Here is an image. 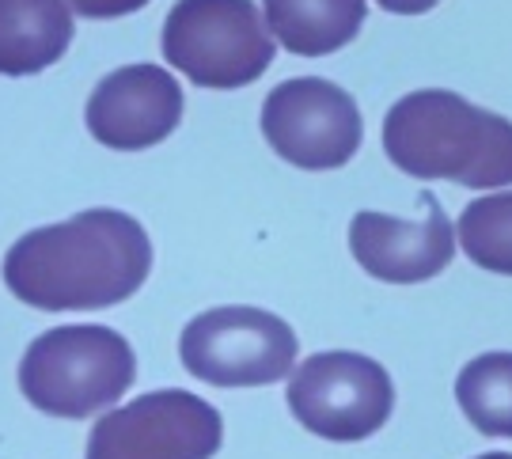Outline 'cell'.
Here are the masks:
<instances>
[{
  "mask_svg": "<svg viewBox=\"0 0 512 459\" xmlns=\"http://www.w3.org/2000/svg\"><path fill=\"white\" fill-rule=\"evenodd\" d=\"M475 459H512V452H486V456H475Z\"/></svg>",
  "mask_w": 512,
  "mask_h": 459,
  "instance_id": "cell-17",
  "label": "cell"
},
{
  "mask_svg": "<svg viewBox=\"0 0 512 459\" xmlns=\"http://www.w3.org/2000/svg\"><path fill=\"white\" fill-rule=\"evenodd\" d=\"M73 42L65 0H0V76H35Z\"/></svg>",
  "mask_w": 512,
  "mask_h": 459,
  "instance_id": "cell-11",
  "label": "cell"
},
{
  "mask_svg": "<svg viewBox=\"0 0 512 459\" xmlns=\"http://www.w3.org/2000/svg\"><path fill=\"white\" fill-rule=\"evenodd\" d=\"M459 243L467 258L490 270L512 277V194H482L459 213Z\"/></svg>",
  "mask_w": 512,
  "mask_h": 459,
  "instance_id": "cell-14",
  "label": "cell"
},
{
  "mask_svg": "<svg viewBox=\"0 0 512 459\" xmlns=\"http://www.w3.org/2000/svg\"><path fill=\"white\" fill-rule=\"evenodd\" d=\"M152 274V239L122 209H84L46 224L4 255L8 293L38 312H99L137 293Z\"/></svg>",
  "mask_w": 512,
  "mask_h": 459,
  "instance_id": "cell-1",
  "label": "cell"
},
{
  "mask_svg": "<svg viewBox=\"0 0 512 459\" xmlns=\"http://www.w3.org/2000/svg\"><path fill=\"white\" fill-rule=\"evenodd\" d=\"M84 122L99 145L145 152L167 141L183 122V88L160 65H126L95 84Z\"/></svg>",
  "mask_w": 512,
  "mask_h": 459,
  "instance_id": "cell-9",
  "label": "cell"
},
{
  "mask_svg": "<svg viewBox=\"0 0 512 459\" xmlns=\"http://www.w3.org/2000/svg\"><path fill=\"white\" fill-rule=\"evenodd\" d=\"M296 349V331L281 315L247 304L194 315L179 338L186 372L213 387L277 384L293 372Z\"/></svg>",
  "mask_w": 512,
  "mask_h": 459,
  "instance_id": "cell-6",
  "label": "cell"
},
{
  "mask_svg": "<svg viewBox=\"0 0 512 459\" xmlns=\"http://www.w3.org/2000/svg\"><path fill=\"white\" fill-rule=\"evenodd\" d=\"M285 403L308 433L334 444L368 441L395 410V384L380 361L349 349L315 353L289 372Z\"/></svg>",
  "mask_w": 512,
  "mask_h": 459,
  "instance_id": "cell-5",
  "label": "cell"
},
{
  "mask_svg": "<svg viewBox=\"0 0 512 459\" xmlns=\"http://www.w3.org/2000/svg\"><path fill=\"white\" fill-rule=\"evenodd\" d=\"M262 133L285 164L334 171L357 156L365 122L346 88L323 76H296L266 95Z\"/></svg>",
  "mask_w": 512,
  "mask_h": 459,
  "instance_id": "cell-8",
  "label": "cell"
},
{
  "mask_svg": "<svg viewBox=\"0 0 512 459\" xmlns=\"http://www.w3.org/2000/svg\"><path fill=\"white\" fill-rule=\"evenodd\" d=\"M277 42L255 0H179L164 23V57L190 84L236 92L274 65Z\"/></svg>",
  "mask_w": 512,
  "mask_h": 459,
  "instance_id": "cell-4",
  "label": "cell"
},
{
  "mask_svg": "<svg viewBox=\"0 0 512 459\" xmlns=\"http://www.w3.org/2000/svg\"><path fill=\"white\" fill-rule=\"evenodd\" d=\"M384 152L399 171L425 183L512 186V122L444 88L410 92L387 111Z\"/></svg>",
  "mask_w": 512,
  "mask_h": 459,
  "instance_id": "cell-2",
  "label": "cell"
},
{
  "mask_svg": "<svg viewBox=\"0 0 512 459\" xmlns=\"http://www.w3.org/2000/svg\"><path fill=\"white\" fill-rule=\"evenodd\" d=\"M425 221H403L387 213H357L349 224V251L365 274L380 277L387 285H418L448 270L456 255L452 221L433 194H421Z\"/></svg>",
  "mask_w": 512,
  "mask_h": 459,
  "instance_id": "cell-10",
  "label": "cell"
},
{
  "mask_svg": "<svg viewBox=\"0 0 512 459\" xmlns=\"http://www.w3.org/2000/svg\"><path fill=\"white\" fill-rule=\"evenodd\" d=\"M73 16H88V19H118L129 16V12H141L148 0H65Z\"/></svg>",
  "mask_w": 512,
  "mask_h": 459,
  "instance_id": "cell-15",
  "label": "cell"
},
{
  "mask_svg": "<svg viewBox=\"0 0 512 459\" xmlns=\"http://www.w3.org/2000/svg\"><path fill=\"white\" fill-rule=\"evenodd\" d=\"M365 12V0H262L270 38L296 57H323L349 46L365 27Z\"/></svg>",
  "mask_w": 512,
  "mask_h": 459,
  "instance_id": "cell-12",
  "label": "cell"
},
{
  "mask_svg": "<svg viewBox=\"0 0 512 459\" xmlns=\"http://www.w3.org/2000/svg\"><path fill=\"white\" fill-rule=\"evenodd\" d=\"M376 4L395 16H421V12H433L440 0H376Z\"/></svg>",
  "mask_w": 512,
  "mask_h": 459,
  "instance_id": "cell-16",
  "label": "cell"
},
{
  "mask_svg": "<svg viewBox=\"0 0 512 459\" xmlns=\"http://www.w3.org/2000/svg\"><path fill=\"white\" fill-rule=\"evenodd\" d=\"M456 403L482 437L512 441V353H482L456 380Z\"/></svg>",
  "mask_w": 512,
  "mask_h": 459,
  "instance_id": "cell-13",
  "label": "cell"
},
{
  "mask_svg": "<svg viewBox=\"0 0 512 459\" xmlns=\"http://www.w3.org/2000/svg\"><path fill=\"white\" fill-rule=\"evenodd\" d=\"M137 380L133 346L110 327H54L38 334L19 361L23 399L50 418H92Z\"/></svg>",
  "mask_w": 512,
  "mask_h": 459,
  "instance_id": "cell-3",
  "label": "cell"
},
{
  "mask_svg": "<svg viewBox=\"0 0 512 459\" xmlns=\"http://www.w3.org/2000/svg\"><path fill=\"white\" fill-rule=\"evenodd\" d=\"M220 441L224 418L217 406L164 387L103 414L88 433L84 459H213Z\"/></svg>",
  "mask_w": 512,
  "mask_h": 459,
  "instance_id": "cell-7",
  "label": "cell"
}]
</instances>
